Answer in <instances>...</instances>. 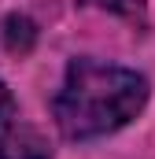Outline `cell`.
<instances>
[{"mask_svg": "<svg viewBox=\"0 0 155 159\" xmlns=\"http://www.w3.org/2000/svg\"><path fill=\"white\" fill-rule=\"evenodd\" d=\"M144 104H148L144 74L81 56L67 63L63 85L52 100V115L67 141H92L133 122L144 111Z\"/></svg>", "mask_w": 155, "mask_h": 159, "instance_id": "1", "label": "cell"}, {"mask_svg": "<svg viewBox=\"0 0 155 159\" xmlns=\"http://www.w3.org/2000/svg\"><path fill=\"white\" fill-rule=\"evenodd\" d=\"M0 159H52V144L22 119L0 126Z\"/></svg>", "mask_w": 155, "mask_h": 159, "instance_id": "2", "label": "cell"}, {"mask_svg": "<svg viewBox=\"0 0 155 159\" xmlns=\"http://www.w3.org/2000/svg\"><path fill=\"white\" fill-rule=\"evenodd\" d=\"M4 44H7V52L26 56V52L37 44V26H33L26 15H7V19H4Z\"/></svg>", "mask_w": 155, "mask_h": 159, "instance_id": "3", "label": "cell"}, {"mask_svg": "<svg viewBox=\"0 0 155 159\" xmlns=\"http://www.w3.org/2000/svg\"><path fill=\"white\" fill-rule=\"evenodd\" d=\"M92 4L126 22H144V15H148V0H92Z\"/></svg>", "mask_w": 155, "mask_h": 159, "instance_id": "4", "label": "cell"}, {"mask_svg": "<svg viewBox=\"0 0 155 159\" xmlns=\"http://www.w3.org/2000/svg\"><path fill=\"white\" fill-rule=\"evenodd\" d=\"M11 119H19V104H15V96H11V89L0 81V126H7Z\"/></svg>", "mask_w": 155, "mask_h": 159, "instance_id": "5", "label": "cell"}]
</instances>
